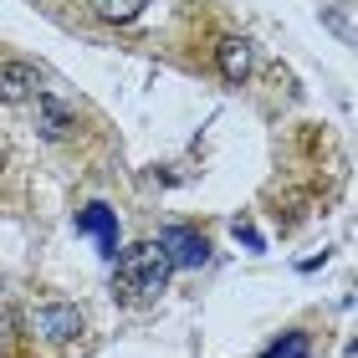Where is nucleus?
<instances>
[{
    "instance_id": "nucleus-1",
    "label": "nucleus",
    "mask_w": 358,
    "mask_h": 358,
    "mask_svg": "<svg viewBox=\"0 0 358 358\" xmlns=\"http://www.w3.org/2000/svg\"><path fill=\"white\" fill-rule=\"evenodd\" d=\"M169 256H164V246L159 241H138V246H128L123 256H118V266H113V297L118 302H154L159 292H164V282H169Z\"/></svg>"
},
{
    "instance_id": "nucleus-2",
    "label": "nucleus",
    "mask_w": 358,
    "mask_h": 358,
    "mask_svg": "<svg viewBox=\"0 0 358 358\" xmlns=\"http://www.w3.org/2000/svg\"><path fill=\"white\" fill-rule=\"evenodd\" d=\"M31 328H36L46 343H72V338L83 333V313H77L72 302H41V307H31Z\"/></svg>"
},
{
    "instance_id": "nucleus-3",
    "label": "nucleus",
    "mask_w": 358,
    "mask_h": 358,
    "mask_svg": "<svg viewBox=\"0 0 358 358\" xmlns=\"http://www.w3.org/2000/svg\"><path fill=\"white\" fill-rule=\"evenodd\" d=\"M159 246H164L169 266H205V262H210V241L194 236L189 225H174V231H164V236H159Z\"/></svg>"
},
{
    "instance_id": "nucleus-4",
    "label": "nucleus",
    "mask_w": 358,
    "mask_h": 358,
    "mask_svg": "<svg viewBox=\"0 0 358 358\" xmlns=\"http://www.w3.org/2000/svg\"><path fill=\"white\" fill-rule=\"evenodd\" d=\"M77 231L92 236L103 256H118V215H113L103 200H92L87 210H77Z\"/></svg>"
},
{
    "instance_id": "nucleus-5",
    "label": "nucleus",
    "mask_w": 358,
    "mask_h": 358,
    "mask_svg": "<svg viewBox=\"0 0 358 358\" xmlns=\"http://www.w3.org/2000/svg\"><path fill=\"white\" fill-rule=\"evenodd\" d=\"M41 87V72L31 62H0V103H26L36 97Z\"/></svg>"
},
{
    "instance_id": "nucleus-6",
    "label": "nucleus",
    "mask_w": 358,
    "mask_h": 358,
    "mask_svg": "<svg viewBox=\"0 0 358 358\" xmlns=\"http://www.w3.org/2000/svg\"><path fill=\"white\" fill-rule=\"evenodd\" d=\"M215 67H220V77H225V83H241V77L251 72V41L225 36V41L215 46Z\"/></svg>"
},
{
    "instance_id": "nucleus-7",
    "label": "nucleus",
    "mask_w": 358,
    "mask_h": 358,
    "mask_svg": "<svg viewBox=\"0 0 358 358\" xmlns=\"http://www.w3.org/2000/svg\"><path fill=\"white\" fill-rule=\"evenodd\" d=\"M67 128H72V108L41 97V134H46V138H67Z\"/></svg>"
},
{
    "instance_id": "nucleus-8",
    "label": "nucleus",
    "mask_w": 358,
    "mask_h": 358,
    "mask_svg": "<svg viewBox=\"0 0 358 358\" xmlns=\"http://www.w3.org/2000/svg\"><path fill=\"white\" fill-rule=\"evenodd\" d=\"M143 6H149V0H92V10L103 15V21H113V26H128Z\"/></svg>"
},
{
    "instance_id": "nucleus-9",
    "label": "nucleus",
    "mask_w": 358,
    "mask_h": 358,
    "mask_svg": "<svg viewBox=\"0 0 358 358\" xmlns=\"http://www.w3.org/2000/svg\"><path fill=\"white\" fill-rule=\"evenodd\" d=\"M307 348H313V343H307V333H287V338H276L262 358H307Z\"/></svg>"
},
{
    "instance_id": "nucleus-10",
    "label": "nucleus",
    "mask_w": 358,
    "mask_h": 358,
    "mask_svg": "<svg viewBox=\"0 0 358 358\" xmlns=\"http://www.w3.org/2000/svg\"><path fill=\"white\" fill-rule=\"evenodd\" d=\"M236 241H246V246H251V251H262V236H256V231H251V225H241V220H236Z\"/></svg>"
},
{
    "instance_id": "nucleus-11",
    "label": "nucleus",
    "mask_w": 358,
    "mask_h": 358,
    "mask_svg": "<svg viewBox=\"0 0 358 358\" xmlns=\"http://www.w3.org/2000/svg\"><path fill=\"white\" fill-rule=\"evenodd\" d=\"M0 164H6V154H0Z\"/></svg>"
}]
</instances>
